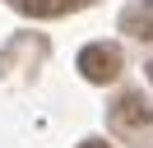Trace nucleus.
<instances>
[{
    "label": "nucleus",
    "mask_w": 153,
    "mask_h": 148,
    "mask_svg": "<svg viewBox=\"0 0 153 148\" xmlns=\"http://www.w3.org/2000/svg\"><path fill=\"white\" fill-rule=\"evenodd\" d=\"M79 74L88 83H111L121 74V51L111 42H97V46H84L79 51Z\"/></svg>",
    "instance_id": "obj_1"
},
{
    "label": "nucleus",
    "mask_w": 153,
    "mask_h": 148,
    "mask_svg": "<svg viewBox=\"0 0 153 148\" xmlns=\"http://www.w3.org/2000/svg\"><path fill=\"white\" fill-rule=\"evenodd\" d=\"M149 120H153V107L144 102V92L116 97V107H111V125L116 130H134V125H149Z\"/></svg>",
    "instance_id": "obj_2"
},
{
    "label": "nucleus",
    "mask_w": 153,
    "mask_h": 148,
    "mask_svg": "<svg viewBox=\"0 0 153 148\" xmlns=\"http://www.w3.org/2000/svg\"><path fill=\"white\" fill-rule=\"evenodd\" d=\"M121 28L139 42H153V0H139V5L121 9Z\"/></svg>",
    "instance_id": "obj_3"
},
{
    "label": "nucleus",
    "mask_w": 153,
    "mask_h": 148,
    "mask_svg": "<svg viewBox=\"0 0 153 148\" xmlns=\"http://www.w3.org/2000/svg\"><path fill=\"white\" fill-rule=\"evenodd\" d=\"M19 14H33V18H56V14H70L79 0H10Z\"/></svg>",
    "instance_id": "obj_4"
},
{
    "label": "nucleus",
    "mask_w": 153,
    "mask_h": 148,
    "mask_svg": "<svg viewBox=\"0 0 153 148\" xmlns=\"http://www.w3.org/2000/svg\"><path fill=\"white\" fill-rule=\"evenodd\" d=\"M79 148H111V144H102V139H88V144H79Z\"/></svg>",
    "instance_id": "obj_5"
},
{
    "label": "nucleus",
    "mask_w": 153,
    "mask_h": 148,
    "mask_svg": "<svg viewBox=\"0 0 153 148\" xmlns=\"http://www.w3.org/2000/svg\"><path fill=\"white\" fill-rule=\"evenodd\" d=\"M149 79H153V65H149Z\"/></svg>",
    "instance_id": "obj_6"
}]
</instances>
